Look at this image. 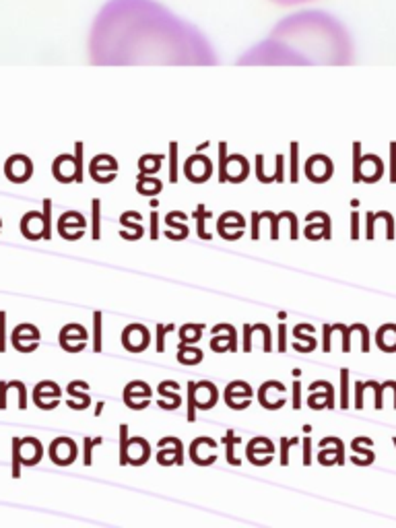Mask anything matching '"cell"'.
<instances>
[{"mask_svg":"<svg viewBox=\"0 0 396 528\" xmlns=\"http://www.w3.org/2000/svg\"><path fill=\"white\" fill-rule=\"evenodd\" d=\"M85 340H87V330L81 324H66L60 330V347L68 353H77L85 349Z\"/></svg>","mask_w":396,"mask_h":528,"instance_id":"obj_5","label":"cell"},{"mask_svg":"<svg viewBox=\"0 0 396 528\" xmlns=\"http://www.w3.org/2000/svg\"><path fill=\"white\" fill-rule=\"evenodd\" d=\"M285 159H283V155H277V173L273 176V180L275 182H283V178H285Z\"/></svg>","mask_w":396,"mask_h":528,"instance_id":"obj_41","label":"cell"},{"mask_svg":"<svg viewBox=\"0 0 396 528\" xmlns=\"http://www.w3.org/2000/svg\"><path fill=\"white\" fill-rule=\"evenodd\" d=\"M188 421H197V384H188Z\"/></svg>","mask_w":396,"mask_h":528,"instance_id":"obj_24","label":"cell"},{"mask_svg":"<svg viewBox=\"0 0 396 528\" xmlns=\"http://www.w3.org/2000/svg\"><path fill=\"white\" fill-rule=\"evenodd\" d=\"M363 390H365V384H357V402H355V406L357 409H363Z\"/></svg>","mask_w":396,"mask_h":528,"instance_id":"obj_55","label":"cell"},{"mask_svg":"<svg viewBox=\"0 0 396 528\" xmlns=\"http://www.w3.org/2000/svg\"><path fill=\"white\" fill-rule=\"evenodd\" d=\"M50 456L56 465H70L77 456V446L70 438H56L50 446Z\"/></svg>","mask_w":396,"mask_h":528,"instance_id":"obj_6","label":"cell"},{"mask_svg":"<svg viewBox=\"0 0 396 528\" xmlns=\"http://www.w3.org/2000/svg\"><path fill=\"white\" fill-rule=\"evenodd\" d=\"M190 169H198V171H202V176H204V180L211 176V161L207 159V157H198V155H192V157H188L186 159V166H184V171H190Z\"/></svg>","mask_w":396,"mask_h":528,"instance_id":"obj_17","label":"cell"},{"mask_svg":"<svg viewBox=\"0 0 396 528\" xmlns=\"http://www.w3.org/2000/svg\"><path fill=\"white\" fill-rule=\"evenodd\" d=\"M202 330V326H194V324H186L182 330H180V338H182V343H192V340H198L200 338V333Z\"/></svg>","mask_w":396,"mask_h":528,"instance_id":"obj_28","label":"cell"},{"mask_svg":"<svg viewBox=\"0 0 396 528\" xmlns=\"http://www.w3.org/2000/svg\"><path fill=\"white\" fill-rule=\"evenodd\" d=\"M21 438H13V479L21 477Z\"/></svg>","mask_w":396,"mask_h":528,"instance_id":"obj_21","label":"cell"},{"mask_svg":"<svg viewBox=\"0 0 396 528\" xmlns=\"http://www.w3.org/2000/svg\"><path fill=\"white\" fill-rule=\"evenodd\" d=\"M279 351L283 353V351H287V328H285V324H281L279 326Z\"/></svg>","mask_w":396,"mask_h":528,"instance_id":"obj_50","label":"cell"},{"mask_svg":"<svg viewBox=\"0 0 396 528\" xmlns=\"http://www.w3.org/2000/svg\"><path fill=\"white\" fill-rule=\"evenodd\" d=\"M289 444H291V440H287V438L281 440V465L283 466L289 465V456H287V452H289Z\"/></svg>","mask_w":396,"mask_h":528,"instance_id":"obj_48","label":"cell"},{"mask_svg":"<svg viewBox=\"0 0 396 528\" xmlns=\"http://www.w3.org/2000/svg\"><path fill=\"white\" fill-rule=\"evenodd\" d=\"M101 444V438H95V440H91V438H85V465H91V450H93V446H99Z\"/></svg>","mask_w":396,"mask_h":528,"instance_id":"obj_40","label":"cell"},{"mask_svg":"<svg viewBox=\"0 0 396 528\" xmlns=\"http://www.w3.org/2000/svg\"><path fill=\"white\" fill-rule=\"evenodd\" d=\"M95 64H213L215 52L194 25L157 0H108L89 33Z\"/></svg>","mask_w":396,"mask_h":528,"instance_id":"obj_1","label":"cell"},{"mask_svg":"<svg viewBox=\"0 0 396 528\" xmlns=\"http://www.w3.org/2000/svg\"><path fill=\"white\" fill-rule=\"evenodd\" d=\"M6 351V314L0 312V353Z\"/></svg>","mask_w":396,"mask_h":528,"instance_id":"obj_38","label":"cell"},{"mask_svg":"<svg viewBox=\"0 0 396 528\" xmlns=\"http://www.w3.org/2000/svg\"><path fill=\"white\" fill-rule=\"evenodd\" d=\"M372 386L375 388V409H382L384 406V384L380 386L378 382H372Z\"/></svg>","mask_w":396,"mask_h":528,"instance_id":"obj_44","label":"cell"},{"mask_svg":"<svg viewBox=\"0 0 396 528\" xmlns=\"http://www.w3.org/2000/svg\"><path fill=\"white\" fill-rule=\"evenodd\" d=\"M177 360L186 365H194L202 360V351L200 349H192V347H186V343L180 345V353H177Z\"/></svg>","mask_w":396,"mask_h":528,"instance_id":"obj_18","label":"cell"},{"mask_svg":"<svg viewBox=\"0 0 396 528\" xmlns=\"http://www.w3.org/2000/svg\"><path fill=\"white\" fill-rule=\"evenodd\" d=\"M390 182L396 184V143H390Z\"/></svg>","mask_w":396,"mask_h":528,"instance_id":"obj_42","label":"cell"},{"mask_svg":"<svg viewBox=\"0 0 396 528\" xmlns=\"http://www.w3.org/2000/svg\"><path fill=\"white\" fill-rule=\"evenodd\" d=\"M227 145H219V182H227Z\"/></svg>","mask_w":396,"mask_h":528,"instance_id":"obj_32","label":"cell"},{"mask_svg":"<svg viewBox=\"0 0 396 528\" xmlns=\"http://www.w3.org/2000/svg\"><path fill=\"white\" fill-rule=\"evenodd\" d=\"M91 207H93V239H99L101 237V203L95 198Z\"/></svg>","mask_w":396,"mask_h":528,"instance_id":"obj_25","label":"cell"},{"mask_svg":"<svg viewBox=\"0 0 396 528\" xmlns=\"http://www.w3.org/2000/svg\"><path fill=\"white\" fill-rule=\"evenodd\" d=\"M40 343V330L33 324H19L13 330V347L21 353H31L38 349Z\"/></svg>","mask_w":396,"mask_h":528,"instance_id":"obj_3","label":"cell"},{"mask_svg":"<svg viewBox=\"0 0 396 528\" xmlns=\"http://www.w3.org/2000/svg\"><path fill=\"white\" fill-rule=\"evenodd\" d=\"M110 171V173H116L118 171V161L111 159L110 155H99L91 161V176L95 182H101L104 184V178H101V171Z\"/></svg>","mask_w":396,"mask_h":528,"instance_id":"obj_13","label":"cell"},{"mask_svg":"<svg viewBox=\"0 0 396 528\" xmlns=\"http://www.w3.org/2000/svg\"><path fill=\"white\" fill-rule=\"evenodd\" d=\"M304 465H312V440L309 438L304 440Z\"/></svg>","mask_w":396,"mask_h":528,"instance_id":"obj_49","label":"cell"},{"mask_svg":"<svg viewBox=\"0 0 396 528\" xmlns=\"http://www.w3.org/2000/svg\"><path fill=\"white\" fill-rule=\"evenodd\" d=\"M33 173V163L29 157L25 155H13L6 159L4 163V176L11 180V182H17L21 184L25 180H29V176Z\"/></svg>","mask_w":396,"mask_h":528,"instance_id":"obj_4","label":"cell"},{"mask_svg":"<svg viewBox=\"0 0 396 528\" xmlns=\"http://www.w3.org/2000/svg\"><path fill=\"white\" fill-rule=\"evenodd\" d=\"M351 237H359V212H351Z\"/></svg>","mask_w":396,"mask_h":528,"instance_id":"obj_51","label":"cell"},{"mask_svg":"<svg viewBox=\"0 0 396 528\" xmlns=\"http://www.w3.org/2000/svg\"><path fill=\"white\" fill-rule=\"evenodd\" d=\"M128 427L126 425H122L120 427V465L126 466L128 465V431H126Z\"/></svg>","mask_w":396,"mask_h":528,"instance_id":"obj_27","label":"cell"},{"mask_svg":"<svg viewBox=\"0 0 396 528\" xmlns=\"http://www.w3.org/2000/svg\"><path fill=\"white\" fill-rule=\"evenodd\" d=\"M365 221H368V232H365V237H368V239H372V237H374L375 212H365Z\"/></svg>","mask_w":396,"mask_h":528,"instance_id":"obj_47","label":"cell"},{"mask_svg":"<svg viewBox=\"0 0 396 528\" xmlns=\"http://www.w3.org/2000/svg\"><path fill=\"white\" fill-rule=\"evenodd\" d=\"M349 406V372L341 370V409Z\"/></svg>","mask_w":396,"mask_h":528,"instance_id":"obj_29","label":"cell"},{"mask_svg":"<svg viewBox=\"0 0 396 528\" xmlns=\"http://www.w3.org/2000/svg\"><path fill=\"white\" fill-rule=\"evenodd\" d=\"M302 384H299V380H295L293 382V409H299L302 406Z\"/></svg>","mask_w":396,"mask_h":528,"instance_id":"obj_45","label":"cell"},{"mask_svg":"<svg viewBox=\"0 0 396 528\" xmlns=\"http://www.w3.org/2000/svg\"><path fill=\"white\" fill-rule=\"evenodd\" d=\"M334 330H341L343 333V351L345 353H349L351 351V333H353V326H343V324H334Z\"/></svg>","mask_w":396,"mask_h":528,"instance_id":"obj_35","label":"cell"},{"mask_svg":"<svg viewBox=\"0 0 396 528\" xmlns=\"http://www.w3.org/2000/svg\"><path fill=\"white\" fill-rule=\"evenodd\" d=\"M378 217H382V219L386 221V227H388V233H386V235H388V239H395V217L386 211L378 212Z\"/></svg>","mask_w":396,"mask_h":528,"instance_id":"obj_39","label":"cell"},{"mask_svg":"<svg viewBox=\"0 0 396 528\" xmlns=\"http://www.w3.org/2000/svg\"><path fill=\"white\" fill-rule=\"evenodd\" d=\"M279 6H297V4H308V2H314V0H270Z\"/></svg>","mask_w":396,"mask_h":528,"instance_id":"obj_52","label":"cell"},{"mask_svg":"<svg viewBox=\"0 0 396 528\" xmlns=\"http://www.w3.org/2000/svg\"><path fill=\"white\" fill-rule=\"evenodd\" d=\"M161 161H163V155H145V157H141V161H138L141 173H153V171L159 169Z\"/></svg>","mask_w":396,"mask_h":528,"instance_id":"obj_20","label":"cell"},{"mask_svg":"<svg viewBox=\"0 0 396 528\" xmlns=\"http://www.w3.org/2000/svg\"><path fill=\"white\" fill-rule=\"evenodd\" d=\"M361 145L359 143H353V182H361Z\"/></svg>","mask_w":396,"mask_h":528,"instance_id":"obj_22","label":"cell"},{"mask_svg":"<svg viewBox=\"0 0 396 528\" xmlns=\"http://www.w3.org/2000/svg\"><path fill=\"white\" fill-rule=\"evenodd\" d=\"M353 42L347 27L324 11H297L277 23L270 38L246 54L242 63L345 64L351 63Z\"/></svg>","mask_w":396,"mask_h":528,"instance_id":"obj_2","label":"cell"},{"mask_svg":"<svg viewBox=\"0 0 396 528\" xmlns=\"http://www.w3.org/2000/svg\"><path fill=\"white\" fill-rule=\"evenodd\" d=\"M157 221H159L157 212H151V237L153 239H157V235H159V232H157Z\"/></svg>","mask_w":396,"mask_h":528,"instance_id":"obj_56","label":"cell"},{"mask_svg":"<svg viewBox=\"0 0 396 528\" xmlns=\"http://www.w3.org/2000/svg\"><path fill=\"white\" fill-rule=\"evenodd\" d=\"M44 239H50L52 237V200L45 198L44 200Z\"/></svg>","mask_w":396,"mask_h":528,"instance_id":"obj_30","label":"cell"},{"mask_svg":"<svg viewBox=\"0 0 396 528\" xmlns=\"http://www.w3.org/2000/svg\"><path fill=\"white\" fill-rule=\"evenodd\" d=\"M299 145L291 143V182H299Z\"/></svg>","mask_w":396,"mask_h":528,"instance_id":"obj_26","label":"cell"},{"mask_svg":"<svg viewBox=\"0 0 396 528\" xmlns=\"http://www.w3.org/2000/svg\"><path fill=\"white\" fill-rule=\"evenodd\" d=\"M293 335H295V338H304V335H302V330H297V328L293 330ZM306 340H308V343H309V345H312V347H316V340H314V338H306Z\"/></svg>","mask_w":396,"mask_h":528,"instance_id":"obj_57","label":"cell"},{"mask_svg":"<svg viewBox=\"0 0 396 528\" xmlns=\"http://www.w3.org/2000/svg\"><path fill=\"white\" fill-rule=\"evenodd\" d=\"M334 171V166L330 161L329 157L324 155H316V157H309L308 163H306V173L312 182H324L326 178L332 176Z\"/></svg>","mask_w":396,"mask_h":528,"instance_id":"obj_8","label":"cell"},{"mask_svg":"<svg viewBox=\"0 0 396 528\" xmlns=\"http://www.w3.org/2000/svg\"><path fill=\"white\" fill-rule=\"evenodd\" d=\"M248 176V161L242 155H231L227 159V180L231 182H240Z\"/></svg>","mask_w":396,"mask_h":528,"instance_id":"obj_15","label":"cell"},{"mask_svg":"<svg viewBox=\"0 0 396 528\" xmlns=\"http://www.w3.org/2000/svg\"><path fill=\"white\" fill-rule=\"evenodd\" d=\"M21 232L27 239H40L44 237V215L31 211L23 217Z\"/></svg>","mask_w":396,"mask_h":528,"instance_id":"obj_11","label":"cell"},{"mask_svg":"<svg viewBox=\"0 0 396 528\" xmlns=\"http://www.w3.org/2000/svg\"><path fill=\"white\" fill-rule=\"evenodd\" d=\"M136 190L141 192V194H157V192L161 190V182L155 180V178H147L145 173H141Z\"/></svg>","mask_w":396,"mask_h":528,"instance_id":"obj_19","label":"cell"},{"mask_svg":"<svg viewBox=\"0 0 396 528\" xmlns=\"http://www.w3.org/2000/svg\"><path fill=\"white\" fill-rule=\"evenodd\" d=\"M44 456V448L40 444V440L35 438H23L21 440V463L23 465H38Z\"/></svg>","mask_w":396,"mask_h":528,"instance_id":"obj_12","label":"cell"},{"mask_svg":"<svg viewBox=\"0 0 396 528\" xmlns=\"http://www.w3.org/2000/svg\"><path fill=\"white\" fill-rule=\"evenodd\" d=\"M258 221H260V212H252V237L258 239Z\"/></svg>","mask_w":396,"mask_h":528,"instance_id":"obj_54","label":"cell"},{"mask_svg":"<svg viewBox=\"0 0 396 528\" xmlns=\"http://www.w3.org/2000/svg\"><path fill=\"white\" fill-rule=\"evenodd\" d=\"M330 338H332V326L324 324V347H322V349H324L326 353L332 349V347H330Z\"/></svg>","mask_w":396,"mask_h":528,"instance_id":"obj_53","label":"cell"},{"mask_svg":"<svg viewBox=\"0 0 396 528\" xmlns=\"http://www.w3.org/2000/svg\"><path fill=\"white\" fill-rule=\"evenodd\" d=\"M122 340H124V347H126L128 351L138 353V351H143V349L147 347V343H149V333H147V328L141 326V324H131V326H126Z\"/></svg>","mask_w":396,"mask_h":528,"instance_id":"obj_9","label":"cell"},{"mask_svg":"<svg viewBox=\"0 0 396 528\" xmlns=\"http://www.w3.org/2000/svg\"><path fill=\"white\" fill-rule=\"evenodd\" d=\"M101 411H104V402H99V404L95 406V415L99 417V415H101Z\"/></svg>","mask_w":396,"mask_h":528,"instance_id":"obj_58","label":"cell"},{"mask_svg":"<svg viewBox=\"0 0 396 528\" xmlns=\"http://www.w3.org/2000/svg\"><path fill=\"white\" fill-rule=\"evenodd\" d=\"M194 217H197V223H198V235H200L202 239H209L211 235L204 232V219H207V217H211V212H204V205H198Z\"/></svg>","mask_w":396,"mask_h":528,"instance_id":"obj_31","label":"cell"},{"mask_svg":"<svg viewBox=\"0 0 396 528\" xmlns=\"http://www.w3.org/2000/svg\"><path fill=\"white\" fill-rule=\"evenodd\" d=\"M378 347L386 353H392L396 351V324H384L380 330H378Z\"/></svg>","mask_w":396,"mask_h":528,"instance_id":"obj_14","label":"cell"},{"mask_svg":"<svg viewBox=\"0 0 396 528\" xmlns=\"http://www.w3.org/2000/svg\"><path fill=\"white\" fill-rule=\"evenodd\" d=\"M170 330H174V326H167V328H165L163 324L157 326V351H159V353L165 351V335H167Z\"/></svg>","mask_w":396,"mask_h":528,"instance_id":"obj_36","label":"cell"},{"mask_svg":"<svg viewBox=\"0 0 396 528\" xmlns=\"http://www.w3.org/2000/svg\"><path fill=\"white\" fill-rule=\"evenodd\" d=\"M77 388H89V386L83 380L70 382V384H68V388H66V390H68V397H75V399H79V401H70V399H68V401H66V404H68L70 409L83 411V409H87L89 402H91V401H89L87 394H77Z\"/></svg>","mask_w":396,"mask_h":528,"instance_id":"obj_16","label":"cell"},{"mask_svg":"<svg viewBox=\"0 0 396 528\" xmlns=\"http://www.w3.org/2000/svg\"><path fill=\"white\" fill-rule=\"evenodd\" d=\"M260 217H263V219H270V237H273V239H277V237H279V221L283 219V212H281V215L263 212Z\"/></svg>","mask_w":396,"mask_h":528,"instance_id":"obj_34","label":"cell"},{"mask_svg":"<svg viewBox=\"0 0 396 528\" xmlns=\"http://www.w3.org/2000/svg\"><path fill=\"white\" fill-rule=\"evenodd\" d=\"M52 173L62 182V184H68V182H77V161L75 157H68V155H60L54 159V166H52Z\"/></svg>","mask_w":396,"mask_h":528,"instance_id":"obj_10","label":"cell"},{"mask_svg":"<svg viewBox=\"0 0 396 528\" xmlns=\"http://www.w3.org/2000/svg\"><path fill=\"white\" fill-rule=\"evenodd\" d=\"M231 436H233V433L229 431V433H227V463H229V465L238 466L240 465V460H238V458H233V442H231Z\"/></svg>","mask_w":396,"mask_h":528,"instance_id":"obj_43","label":"cell"},{"mask_svg":"<svg viewBox=\"0 0 396 528\" xmlns=\"http://www.w3.org/2000/svg\"><path fill=\"white\" fill-rule=\"evenodd\" d=\"M77 155H75V161H77V182H83V143H77Z\"/></svg>","mask_w":396,"mask_h":528,"instance_id":"obj_37","label":"cell"},{"mask_svg":"<svg viewBox=\"0 0 396 528\" xmlns=\"http://www.w3.org/2000/svg\"><path fill=\"white\" fill-rule=\"evenodd\" d=\"M170 182H177V145H170Z\"/></svg>","mask_w":396,"mask_h":528,"instance_id":"obj_33","label":"cell"},{"mask_svg":"<svg viewBox=\"0 0 396 528\" xmlns=\"http://www.w3.org/2000/svg\"><path fill=\"white\" fill-rule=\"evenodd\" d=\"M0 230H2V221H0Z\"/></svg>","mask_w":396,"mask_h":528,"instance_id":"obj_59","label":"cell"},{"mask_svg":"<svg viewBox=\"0 0 396 528\" xmlns=\"http://www.w3.org/2000/svg\"><path fill=\"white\" fill-rule=\"evenodd\" d=\"M83 230H85V219L79 212H65L60 217V221H58V232H60V235L65 239H77V237H81Z\"/></svg>","mask_w":396,"mask_h":528,"instance_id":"obj_7","label":"cell"},{"mask_svg":"<svg viewBox=\"0 0 396 528\" xmlns=\"http://www.w3.org/2000/svg\"><path fill=\"white\" fill-rule=\"evenodd\" d=\"M93 351H101V312L93 314Z\"/></svg>","mask_w":396,"mask_h":528,"instance_id":"obj_23","label":"cell"},{"mask_svg":"<svg viewBox=\"0 0 396 528\" xmlns=\"http://www.w3.org/2000/svg\"><path fill=\"white\" fill-rule=\"evenodd\" d=\"M252 333H254V328L252 326H243V351H250L252 349Z\"/></svg>","mask_w":396,"mask_h":528,"instance_id":"obj_46","label":"cell"}]
</instances>
